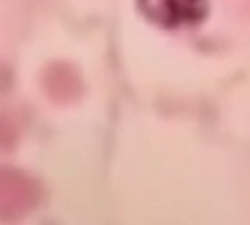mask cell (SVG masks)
<instances>
[{
	"instance_id": "cell-1",
	"label": "cell",
	"mask_w": 250,
	"mask_h": 225,
	"mask_svg": "<svg viewBox=\"0 0 250 225\" xmlns=\"http://www.w3.org/2000/svg\"><path fill=\"white\" fill-rule=\"evenodd\" d=\"M39 200L35 182L23 172L0 168V217L14 219L31 211Z\"/></svg>"
},
{
	"instance_id": "cell-2",
	"label": "cell",
	"mask_w": 250,
	"mask_h": 225,
	"mask_svg": "<svg viewBox=\"0 0 250 225\" xmlns=\"http://www.w3.org/2000/svg\"><path fill=\"white\" fill-rule=\"evenodd\" d=\"M139 8L148 20L164 27L191 25L207 16L205 0H139Z\"/></svg>"
}]
</instances>
